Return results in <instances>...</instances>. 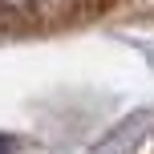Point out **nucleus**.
I'll list each match as a JSON object with an SVG mask.
<instances>
[{
	"label": "nucleus",
	"instance_id": "3",
	"mask_svg": "<svg viewBox=\"0 0 154 154\" xmlns=\"http://www.w3.org/2000/svg\"><path fill=\"white\" fill-rule=\"evenodd\" d=\"M0 154H12V138H4V134H0Z\"/></svg>",
	"mask_w": 154,
	"mask_h": 154
},
{
	"label": "nucleus",
	"instance_id": "4",
	"mask_svg": "<svg viewBox=\"0 0 154 154\" xmlns=\"http://www.w3.org/2000/svg\"><path fill=\"white\" fill-rule=\"evenodd\" d=\"M150 154H154V146H150Z\"/></svg>",
	"mask_w": 154,
	"mask_h": 154
},
{
	"label": "nucleus",
	"instance_id": "2",
	"mask_svg": "<svg viewBox=\"0 0 154 154\" xmlns=\"http://www.w3.org/2000/svg\"><path fill=\"white\" fill-rule=\"evenodd\" d=\"M150 126H154V114H130L114 134H106V138L93 146V154H130L150 134Z\"/></svg>",
	"mask_w": 154,
	"mask_h": 154
},
{
	"label": "nucleus",
	"instance_id": "1",
	"mask_svg": "<svg viewBox=\"0 0 154 154\" xmlns=\"http://www.w3.org/2000/svg\"><path fill=\"white\" fill-rule=\"evenodd\" d=\"M118 0H0V37H45L97 20Z\"/></svg>",
	"mask_w": 154,
	"mask_h": 154
}]
</instances>
